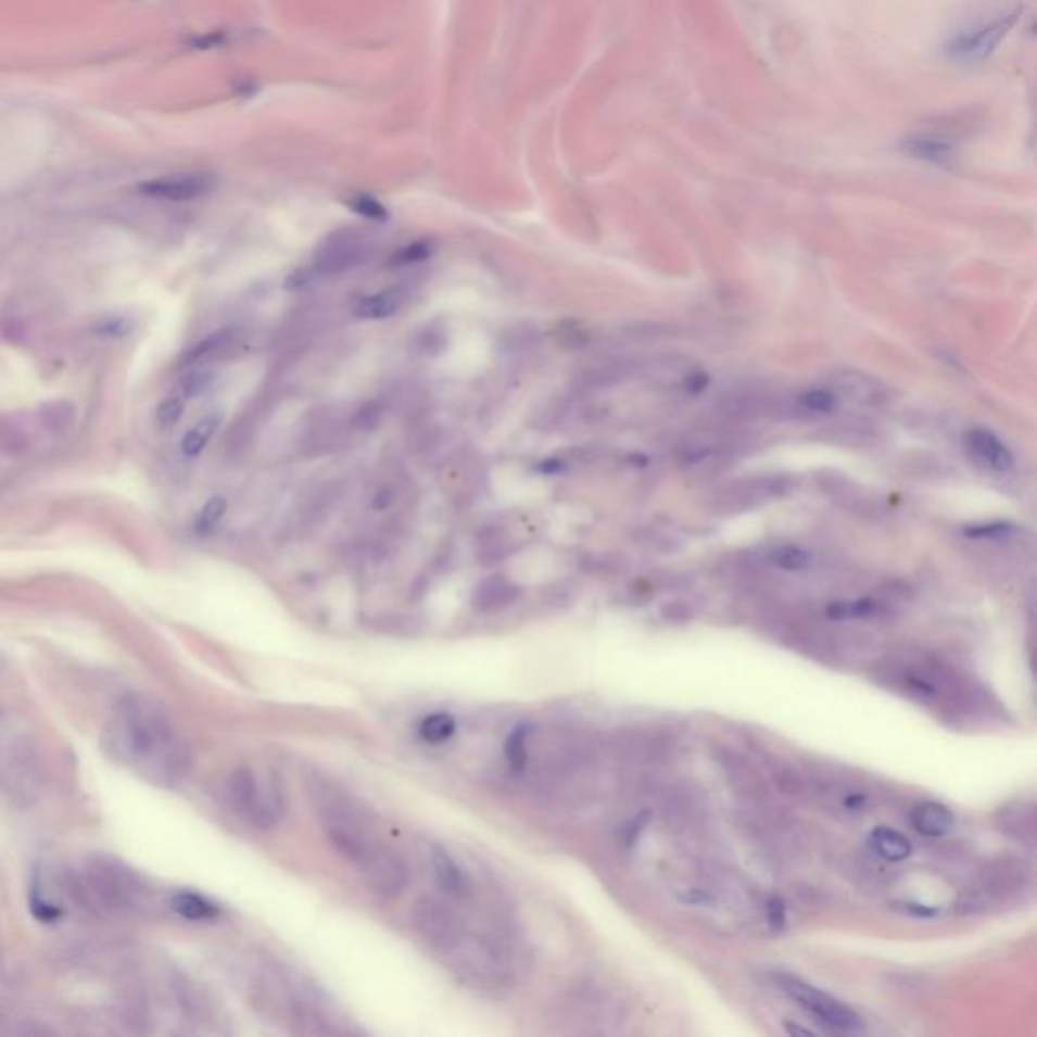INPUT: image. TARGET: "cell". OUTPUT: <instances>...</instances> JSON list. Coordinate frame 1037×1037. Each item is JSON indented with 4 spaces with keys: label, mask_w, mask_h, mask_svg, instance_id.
Returning <instances> with one entry per match:
<instances>
[{
    "label": "cell",
    "mask_w": 1037,
    "mask_h": 1037,
    "mask_svg": "<svg viewBox=\"0 0 1037 1037\" xmlns=\"http://www.w3.org/2000/svg\"><path fill=\"white\" fill-rule=\"evenodd\" d=\"M359 875L374 894L385 900L397 898L406 889L409 880L406 861L388 845H383L376 856L363 863Z\"/></svg>",
    "instance_id": "8"
},
{
    "label": "cell",
    "mask_w": 1037,
    "mask_h": 1037,
    "mask_svg": "<svg viewBox=\"0 0 1037 1037\" xmlns=\"http://www.w3.org/2000/svg\"><path fill=\"white\" fill-rule=\"evenodd\" d=\"M233 341V331H215L211 332L210 337L201 339L199 343H195L193 346H189L179 359V365L181 367H189V365H199V363L210 362L215 355H219L222 351H226L227 346L231 345Z\"/></svg>",
    "instance_id": "16"
},
{
    "label": "cell",
    "mask_w": 1037,
    "mask_h": 1037,
    "mask_svg": "<svg viewBox=\"0 0 1037 1037\" xmlns=\"http://www.w3.org/2000/svg\"><path fill=\"white\" fill-rule=\"evenodd\" d=\"M798 402H800V406L817 412V414H829L837 407L835 395L825 390L805 391V393H800Z\"/></svg>",
    "instance_id": "29"
},
{
    "label": "cell",
    "mask_w": 1037,
    "mask_h": 1037,
    "mask_svg": "<svg viewBox=\"0 0 1037 1037\" xmlns=\"http://www.w3.org/2000/svg\"><path fill=\"white\" fill-rule=\"evenodd\" d=\"M903 151L918 161H926L933 165H950L957 156V144L947 130H926L914 132L903 140Z\"/></svg>",
    "instance_id": "10"
},
{
    "label": "cell",
    "mask_w": 1037,
    "mask_h": 1037,
    "mask_svg": "<svg viewBox=\"0 0 1037 1037\" xmlns=\"http://www.w3.org/2000/svg\"><path fill=\"white\" fill-rule=\"evenodd\" d=\"M219 187V179L213 173H175L140 182L136 191L142 197L163 199V201H193L207 197Z\"/></svg>",
    "instance_id": "7"
},
{
    "label": "cell",
    "mask_w": 1037,
    "mask_h": 1037,
    "mask_svg": "<svg viewBox=\"0 0 1037 1037\" xmlns=\"http://www.w3.org/2000/svg\"><path fill=\"white\" fill-rule=\"evenodd\" d=\"M1003 831H1008L1009 835H1015L1017 839H1032L1034 837V812H1032V809L1008 811Z\"/></svg>",
    "instance_id": "27"
},
{
    "label": "cell",
    "mask_w": 1037,
    "mask_h": 1037,
    "mask_svg": "<svg viewBox=\"0 0 1037 1037\" xmlns=\"http://www.w3.org/2000/svg\"><path fill=\"white\" fill-rule=\"evenodd\" d=\"M432 254H434V243H432V241H414V243H409L406 248L397 250V252L390 257V266L391 268H395V266L420 264V262L428 260Z\"/></svg>",
    "instance_id": "25"
},
{
    "label": "cell",
    "mask_w": 1037,
    "mask_h": 1037,
    "mask_svg": "<svg viewBox=\"0 0 1037 1037\" xmlns=\"http://www.w3.org/2000/svg\"><path fill=\"white\" fill-rule=\"evenodd\" d=\"M454 730H456V723H454V720H452L448 713L428 716V718L420 723L421 739L428 742V744H442V742H446V739L454 734Z\"/></svg>",
    "instance_id": "23"
},
{
    "label": "cell",
    "mask_w": 1037,
    "mask_h": 1037,
    "mask_svg": "<svg viewBox=\"0 0 1037 1037\" xmlns=\"http://www.w3.org/2000/svg\"><path fill=\"white\" fill-rule=\"evenodd\" d=\"M964 448L971 452L978 463H983L985 467L992 468L997 472H1006L1013 467V456L1008 446L983 428H973L964 434Z\"/></svg>",
    "instance_id": "11"
},
{
    "label": "cell",
    "mask_w": 1037,
    "mask_h": 1037,
    "mask_svg": "<svg viewBox=\"0 0 1037 1037\" xmlns=\"http://www.w3.org/2000/svg\"><path fill=\"white\" fill-rule=\"evenodd\" d=\"M519 598V587L503 576H491L482 580L472 592V604L481 612H496L503 610Z\"/></svg>",
    "instance_id": "13"
},
{
    "label": "cell",
    "mask_w": 1037,
    "mask_h": 1037,
    "mask_svg": "<svg viewBox=\"0 0 1037 1037\" xmlns=\"http://www.w3.org/2000/svg\"><path fill=\"white\" fill-rule=\"evenodd\" d=\"M430 863L432 872L437 877V884L442 891H446L451 898H468L472 894V884L468 880L467 873L460 870V865L452 859L446 849L440 845L430 847Z\"/></svg>",
    "instance_id": "12"
},
{
    "label": "cell",
    "mask_w": 1037,
    "mask_h": 1037,
    "mask_svg": "<svg viewBox=\"0 0 1037 1037\" xmlns=\"http://www.w3.org/2000/svg\"><path fill=\"white\" fill-rule=\"evenodd\" d=\"M84 886L93 902L110 912H128L142 896L138 877L116 857H96L90 861L84 872Z\"/></svg>",
    "instance_id": "4"
},
{
    "label": "cell",
    "mask_w": 1037,
    "mask_h": 1037,
    "mask_svg": "<svg viewBox=\"0 0 1037 1037\" xmlns=\"http://www.w3.org/2000/svg\"><path fill=\"white\" fill-rule=\"evenodd\" d=\"M770 561L774 566H779L781 570L800 571L811 564V556L805 549L795 547V545H782V547L772 552Z\"/></svg>",
    "instance_id": "24"
},
{
    "label": "cell",
    "mask_w": 1037,
    "mask_h": 1037,
    "mask_svg": "<svg viewBox=\"0 0 1037 1037\" xmlns=\"http://www.w3.org/2000/svg\"><path fill=\"white\" fill-rule=\"evenodd\" d=\"M219 426H222V414L219 412H213L210 416H205L203 420L197 421L195 426L182 437V454L189 456V458H197L201 452L207 448L211 438L215 437Z\"/></svg>",
    "instance_id": "19"
},
{
    "label": "cell",
    "mask_w": 1037,
    "mask_h": 1037,
    "mask_svg": "<svg viewBox=\"0 0 1037 1037\" xmlns=\"http://www.w3.org/2000/svg\"><path fill=\"white\" fill-rule=\"evenodd\" d=\"M776 983L781 985L782 991L786 992L795 1003H798L807 1013H811L814 1020H819L831 1029L843 1032V1034H856L861 1029V1020H859L856 1011L847 1008L833 995L821 991L809 983H805L797 977H791V975L776 977Z\"/></svg>",
    "instance_id": "5"
},
{
    "label": "cell",
    "mask_w": 1037,
    "mask_h": 1037,
    "mask_svg": "<svg viewBox=\"0 0 1037 1037\" xmlns=\"http://www.w3.org/2000/svg\"><path fill=\"white\" fill-rule=\"evenodd\" d=\"M185 397L179 395V393H173L168 395L166 400H163L159 406H156V412H154V421L159 428H173L177 421L181 420L182 412H185Z\"/></svg>",
    "instance_id": "26"
},
{
    "label": "cell",
    "mask_w": 1037,
    "mask_h": 1037,
    "mask_svg": "<svg viewBox=\"0 0 1037 1037\" xmlns=\"http://www.w3.org/2000/svg\"><path fill=\"white\" fill-rule=\"evenodd\" d=\"M102 744L114 762L159 786L179 784L193 762L179 728L144 697L122 699L105 725Z\"/></svg>",
    "instance_id": "1"
},
{
    "label": "cell",
    "mask_w": 1037,
    "mask_h": 1037,
    "mask_svg": "<svg viewBox=\"0 0 1037 1037\" xmlns=\"http://www.w3.org/2000/svg\"><path fill=\"white\" fill-rule=\"evenodd\" d=\"M362 257V245L353 231H337L332 233L323 250L316 254L315 264L311 266L315 276L318 274H339L355 266Z\"/></svg>",
    "instance_id": "9"
},
{
    "label": "cell",
    "mask_w": 1037,
    "mask_h": 1037,
    "mask_svg": "<svg viewBox=\"0 0 1037 1037\" xmlns=\"http://www.w3.org/2000/svg\"><path fill=\"white\" fill-rule=\"evenodd\" d=\"M533 734V728L529 725H519L513 730L511 736L507 739L505 753L511 768L517 772H523L529 764V737Z\"/></svg>",
    "instance_id": "21"
},
{
    "label": "cell",
    "mask_w": 1037,
    "mask_h": 1037,
    "mask_svg": "<svg viewBox=\"0 0 1037 1037\" xmlns=\"http://www.w3.org/2000/svg\"><path fill=\"white\" fill-rule=\"evenodd\" d=\"M96 334L108 339H121L132 331V323L126 316H105L93 327Z\"/></svg>",
    "instance_id": "30"
},
{
    "label": "cell",
    "mask_w": 1037,
    "mask_h": 1037,
    "mask_svg": "<svg viewBox=\"0 0 1037 1037\" xmlns=\"http://www.w3.org/2000/svg\"><path fill=\"white\" fill-rule=\"evenodd\" d=\"M29 906L30 914L37 918L39 922H46V924L60 920L61 914H63L61 903L55 900L53 894L47 891L46 882L39 877V873L35 875L33 886H30Z\"/></svg>",
    "instance_id": "20"
},
{
    "label": "cell",
    "mask_w": 1037,
    "mask_h": 1037,
    "mask_svg": "<svg viewBox=\"0 0 1037 1037\" xmlns=\"http://www.w3.org/2000/svg\"><path fill=\"white\" fill-rule=\"evenodd\" d=\"M379 421H381V406L377 402H369L355 414L353 426L357 430H374Z\"/></svg>",
    "instance_id": "32"
},
{
    "label": "cell",
    "mask_w": 1037,
    "mask_h": 1037,
    "mask_svg": "<svg viewBox=\"0 0 1037 1037\" xmlns=\"http://www.w3.org/2000/svg\"><path fill=\"white\" fill-rule=\"evenodd\" d=\"M870 845H872L873 851L886 861H902L912 853L910 842L903 837L900 831H894V829L880 827L872 831Z\"/></svg>",
    "instance_id": "15"
},
{
    "label": "cell",
    "mask_w": 1037,
    "mask_h": 1037,
    "mask_svg": "<svg viewBox=\"0 0 1037 1037\" xmlns=\"http://www.w3.org/2000/svg\"><path fill=\"white\" fill-rule=\"evenodd\" d=\"M786 1029H788V1034H793V1036H812L811 1029L798 1027V1025H793L791 1022H786Z\"/></svg>",
    "instance_id": "36"
},
{
    "label": "cell",
    "mask_w": 1037,
    "mask_h": 1037,
    "mask_svg": "<svg viewBox=\"0 0 1037 1037\" xmlns=\"http://www.w3.org/2000/svg\"><path fill=\"white\" fill-rule=\"evenodd\" d=\"M912 827L926 837H945L954 827V817L940 802H920L910 814Z\"/></svg>",
    "instance_id": "14"
},
{
    "label": "cell",
    "mask_w": 1037,
    "mask_h": 1037,
    "mask_svg": "<svg viewBox=\"0 0 1037 1037\" xmlns=\"http://www.w3.org/2000/svg\"><path fill=\"white\" fill-rule=\"evenodd\" d=\"M1023 15L1020 0H995L962 16L948 33L945 53L957 63H981L991 55Z\"/></svg>",
    "instance_id": "2"
},
{
    "label": "cell",
    "mask_w": 1037,
    "mask_h": 1037,
    "mask_svg": "<svg viewBox=\"0 0 1037 1037\" xmlns=\"http://www.w3.org/2000/svg\"><path fill=\"white\" fill-rule=\"evenodd\" d=\"M1013 531V527L1008 526V523H995V526H977L973 529H966V535L969 538H999V535H1008Z\"/></svg>",
    "instance_id": "33"
},
{
    "label": "cell",
    "mask_w": 1037,
    "mask_h": 1037,
    "mask_svg": "<svg viewBox=\"0 0 1037 1037\" xmlns=\"http://www.w3.org/2000/svg\"><path fill=\"white\" fill-rule=\"evenodd\" d=\"M400 302H402V294L397 290H383V292L359 299L353 304V313L359 318L379 320V318L393 315L400 308Z\"/></svg>",
    "instance_id": "18"
},
{
    "label": "cell",
    "mask_w": 1037,
    "mask_h": 1037,
    "mask_svg": "<svg viewBox=\"0 0 1037 1037\" xmlns=\"http://www.w3.org/2000/svg\"><path fill=\"white\" fill-rule=\"evenodd\" d=\"M170 908L185 918L193 922H203V920H213L219 914V908L207 900L205 896L195 894V891H177L170 898Z\"/></svg>",
    "instance_id": "17"
},
{
    "label": "cell",
    "mask_w": 1037,
    "mask_h": 1037,
    "mask_svg": "<svg viewBox=\"0 0 1037 1037\" xmlns=\"http://www.w3.org/2000/svg\"><path fill=\"white\" fill-rule=\"evenodd\" d=\"M391 503H393V493H391L390 489H385V486H383V489H379V491L376 493V496H374V501H371V505H374V509H376V511H385V509H390Z\"/></svg>",
    "instance_id": "35"
},
{
    "label": "cell",
    "mask_w": 1037,
    "mask_h": 1037,
    "mask_svg": "<svg viewBox=\"0 0 1037 1037\" xmlns=\"http://www.w3.org/2000/svg\"><path fill=\"white\" fill-rule=\"evenodd\" d=\"M353 210L357 211L363 217L371 219V222H388L390 219V213L388 210L376 201L374 197L369 195H359L355 197L351 203H349Z\"/></svg>",
    "instance_id": "31"
},
{
    "label": "cell",
    "mask_w": 1037,
    "mask_h": 1037,
    "mask_svg": "<svg viewBox=\"0 0 1037 1037\" xmlns=\"http://www.w3.org/2000/svg\"><path fill=\"white\" fill-rule=\"evenodd\" d=\"M227 798L231 809L252 827L274 829L286 814V797L276 779L257 781L256 772L240 768L227 782Z\"/></svg>",
    "instance_id": "3"
},
{
    "label": "cell",
    "mask_w": 1037,
    "mask_h": 1037,
    "mask_svg": "<svg viewBox=\"0 0 1037 1037\" xmlns=\"http://www.w3.org/2000/svg\"><path fill=\"white\" fill-rule=\"evenodd\" d=\"M211 381H213V376H211L210 371L197 369V371H191L189 376L182 377L181 383H179V388H177V393L182 395L185 400H193L197 395H201L203 391H207Z\"/></svg>",
    "instance_id": "28"
},
{
    "label": "cell",
    "mask_w": 1037,
    "mask_h": 1037,
    "mask_svg": "<svg viewBox=\"0 0 1037 1037\" xmlns=\"http://www.w3.org/2000/svg\"><path fill=\"white\" fill-rule=\"evenodd\" d=\"M412 924L421 940L440 954H451L467 934L460 918L452 908L430 898L414 906Z\"/></svg>",
    "instance_id": "6"
},
{
    "label": "cell",
    "mask_w": 1037,
    "mask_h": 1037,
    "mask_svg": "<svg viewBox=\"0 0 1037 1037\" xmlns=\"http://www.w3.org/2000/svg\"><path fill=\"white\" fill-rule=\"evenodd\" d=\"M767 914L770 926H774V928H781V926H784V906H782L781 900L772 898V900L768 902Z\"/></svg>",
    "instance_id": "34"
},
{
    "label": "cell",
    "mask_w": 1037,
    "mask_h": 1037,
    "mask_svg": "<svg viewBox=\"0 0 1037 1037\" xmlns=\"http://www.w3.org/2000/svg\"><path fill=\"white\" fill-rule=\"evenodd\" d=\"M227 513V498L226 496L215 495L211 496L210 501L199 509L195 517V527L197 533L199 535H205L215 529V526L226 517Z\"/></svg>",
    "instance_id": "22"
}]
</instances>
